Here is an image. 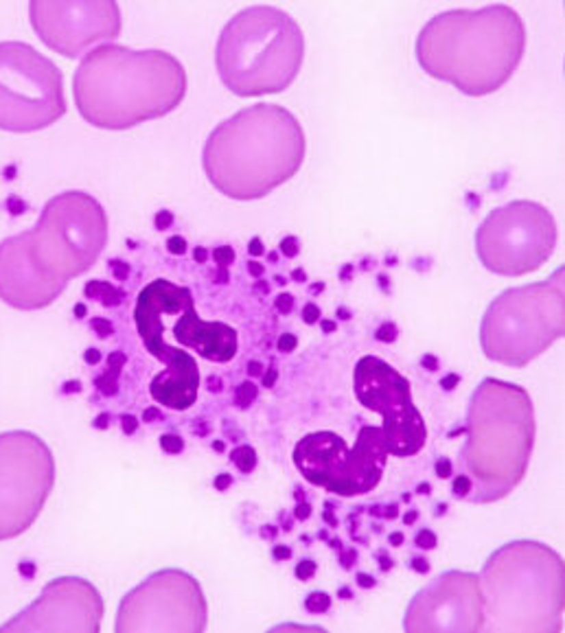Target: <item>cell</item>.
Instances as JSON below:
<instances>
[{"label": "cell", "instance_id": "6da1fadb", "mask_svg": "<svg viewBox=\"0 0 565 633\" xmlns=\"http://www.w3.org/2000/svg\"><path fill=\"white\" fill-rule=\"evenodd\" d=\"M105 241V210L90 193L55 195L31 230L0 241V301L22 312L49 307L92 268Z\"/></svg>", "mask_w": 565, "mask_h": 633}, {"label": "cell", "instance_id": "7a4b0ae2", "mask_svg": "<svg viewBox=\"0 0 565 633\" xmlns=\"http://www.w3.org/2000/svg\"><path fill=\"white\" fill-rule=\"evenodd\" d=\"M526 53V27L508 5L449 9L427 20L416 38L418 66L467 97L493 95Z\"/></svg>", "mask_w": 565, "mask_h": 633}, {"label": "cell", "instance_id": "3957f363", "mask_svg": "<svg viewBox=\"0 0 565 633\" xmlns=\"http://www.w3.org/2000/svg\"><path fill=\"white\" fill-rule=\"evenodd\" d=\"M186 95L184 66L167 51L99 44L73 77L84 121L99 129H129L167 116Z\"/></svg>", "mask_w": 565, "mask_h": 633}, {"label": "cell", "instance_id": "277c9868", "mask_svg": "<svg viewBox=\"0 0 565 633\" xmlns=\"http://www.w3.org/2000/svg\"><path fill=\"white\" fill-rule=\"evenodd\" d=\"M303 160V125L276 103L243 108L221 121L202 151L208 182L239 202L270 195L298 173Z\"/></svg>", "mask_w": 565, "mask_h": 633}, {"label": "cell", "instance_id": "5b68a950", "mask_svg": "<svg viewBox=\"0 0 565 633\" xmlns=\"http://www.w3.org/2000/svg\"><path fill=\"white\" fill-rule=\"evenodd\" d=\"M467 440L460 451L471 480L467 502L504 499L524 480L535 447V408L530 395L513 382L486 377L467 408Z\"/></svg>", "mask_w": 565, "mask_h": 633}, {"label": "cell", "instance_id": "8992f818", "mask_svg": "<svg viewBox=\"0 0 565 633\" xmlns=\"http://www.w3.org/2000/svg\"><path fill=\"white\" fill-rule=\"evenodd\" d=\"M484 625L493 633H559L565 609V565L533 539L497 548L478 574Z\"/></svg>", "mask_w": 565, "mask_h": 633}, {"label": "cell", "instance_id": "52a82bcc", "mask_svg": "<svg viewBox=\"0 0 565 633\" xmlns=\"http://www.w3.org/2000/svg\"><path fill=\"white\" fill-rule=\"evenodd\" d=\"M305 38L287 11L270 5L241 9L221 29L215 64L219 79L237 97L287 90L301 73Z\"/></svg>", "mask_w": 565, "mask_h": 633}, {"label": "cell", "instance_id": "ba28073f", "mask_svg": "<svg viewBox=\"0 0 565 633\" xmlns=\"http://www.w3.org/2000/svg\"><path fill=\"white\" fill-rule=\"evenodd\" d=\"M565 270L546 281L511 287L486 307L480 322V347L491 362L522 369L565 333Z\"/></svg>", "mask_w": 565, "mask_h": 633}, {"label": "cell", "instance_id": "9c48e42d", "mask_svg": "<svg viewBox=\"0 0 565 633\" xmlns=\"http://www.w3.org/2000/svg\"><path fill=\"white\" fill-rule=\"evenodd\" d=\"M66 114L64 77L31 44L0 42V129L27 134Z\"/></svg>", "mask_w": 565, "mask_h": 633}, {"label": "cell", "instance_id": "30bf717a", "mask_svg": "<svg viewBox=\"0 0 565 633\" xmlns=\"http://www.w3.org/2000/svg\"><path fill=\"white\" fill-rule=\"evenodd\" d=\"M294 464L307 482L342 497L373 491L381 482L388 449L379 425H364L353 445L334 432H312L294 447Z\"/></svg>", "mask_w": 565, "mask_h": 633}, {"label": "cell", "instance_id": "8fae6325", "mask_svg": "<svg viewBox=\"0 0 565 633\" xmlns=\"http://www.w3.org/2000/svg\"><path fill=\"white\" fill-rule=\"evenodd\" d=\"M557 237V221L544 204L515 199L484 217L475 230V252L493 274L524 276L552 257Z\"/></svg>", "mask_w": 565, "mask_h": 633}, {"label": "cell", "instance_id": "7c38bea8", "mask_svg": "<svg viewBox=\"0 0 565 633\" xmlns=\"http://www.w3.org/2000/svg\"><path fill=\"white\" fill-rule=\"evenodd\" d=\"M55 484L49 445L27 430L0 434V541L33 526Z\"/></svg>", "mask_w": 565, "mask_h": 633}, {"label": "cell", "instance_id": "4fadbf2b", "mask_svg": "<svg viewBox=\"0 0 565 633\" xmlns=\"http://www.w3.org/2000/svg\"><path fill=\"white\" fill-rule=\"evenodd\" d=\"M208 607L195 576L167 568L147 576L123 596L116 633H202Z\"/></svg>", "mask_w": 565, "mask_h": 633}, {"label": "cell", "instance_id": "5bb4252c", "mask_svg": "<svg viewBox=\"0 0 565 633\" xmlns=\"http://www.w3.org/2000/svg\"><path fill=\"white\" fill-rule=\"evenodd\" d=\"M353 393L371 412L381 417V432L388 454L399 458L414 456L427 440V427L412 401V388L394 366L364 355L353 369Z\"/></svg>", "mask_w": 565, "mask_h": 633}, {"label": "cell", "instance_id": "9a60e30c", "mask_svg": "<svg viewBox=\"0 0 565 633\" xmlns=\"http://www.w3.org/2000/svg\"><path fill=\"white\" fill-rule=\"evenodd\" d=\"M482 625L478 574L462 570L442 572L416 592L403 618L407 633H478Z\"/></svg>", "mask_w": 565, "mask_h": 633}, {"label": "cell", "instance_id": "2e32d148", "mask_svg": "<svg viewBox=\"0 0 565 633\" xmlns=\"http://www.w3.org/2000/svg\"><path fill=\"white\" fill-rule=\"evenodd\" d=\"M31 27L38 38L64 58H79L92 44L121 33V9L105 3H31Z\"/></svg>", "mask_w": 565, "mask_h": 633}, {"label": "cell", "instance_id": "e0dca14e", "mask_svg": "<svg viewBox=\"0 0 565 633\" xmlns=\"http://www.w3.org/2000/svg\"><path fill=\"white\" fill-rule=\"evenodd\" d=\"M101 618L103 598L97 587L79 576H62L51 581L36 603L5 623L0 631L97 633Z\"/></svg>", "mask_w": 565, "mask_h": 633}, {"label": "cell", "instance_id": "ac0fdd59", "mask_svg": "<svg viewBox=\"0 0 565 633\" xmlns=\"http://www.w3.org/2000/svg\"><path fill=\"white\" fill-rule=\"evenodd\" d=\"M171 316V336L180 347L193 349L204 360L217 364H226L237 355V331L224 322H206L199 318L191 290L178 285Z\"/></svg>", "mask_w": 565, "mask_h": 633}, {"label": "cell", "instance_id": "d6986e66", "mask_svg": "<svg viewBox=\"0 0 565 633\" xmlns=\"http://www.w3.org/2000/svg\"><path fill=\"white\" fill-rule=\"evenodd\" d=\"M84 294L88 298H103V303H108V305H118V301H121V294L114 290L112 285H108L103 281H90L84 287Z\"/></svg>", "mask_w": 565, "mask_h": 633}, {"label": "cell", "instance_id": "ffe728a7", "mask_svg": "<svg viewBox=\"0 0 565 633\" xmlns=\"http://www.w3.org/2000/svg\"><path fill=\"white\" fill-rule=\"evenodd\" d=\"M230 458L237 464V469L241 473H250V471H254V467H257V451H254V447H250V445L235 447L230 451Z\"/></svg>", "mask_w": 565, "mask_h": 633}, {"label": "cell", "instance_id": "44dd1931", "mask_svg": "<svg viewBox=\"0 0 565 633\" xmlns=\"http://www.w3.org/2000/svg\"><path fill=\"white\" fill-rule=\"evenodd\" d=\"M305 609L309 614H327L331 609V596L327 592H312L305 598Z\"/></svg>", "mask_w": 565, "mask_h": 633}, {"label": "cell", "instance_id": "7402d4cb", "mask_svg": "<svg viewBox=\"0 0 565 633\" xmlns=\"http://www.w3.org/2000/svg\"><path fill=\"white\" fill-rule=\"evenodd\" d=\"M257 395H259L257 386H254L252 382H243V384H239L237 393H235V404L239 408H250L254 404V399H257Z\"/></svg>", "mask_w": 565, "mask_h": 633}, {"label": "cell", "instance_id": "603a6c76", "mask_svg": "<svg viewBox=\"0 0 565 633\" xmlns=\"http://www.w3.org/2000/svg\"><path fill=\"white\" fill-rule=\"evenodd\" d=\"M414 543H416V548H420V550H434V548L438 546V539H436V535H434V530L423 528V530L416 532Z\"/></svg>", "mask_w": 565, "mask_h": 633}, {"label": "cell", "instance_id": "cb8c5ba5", "mask_svg": "<svg viewBox=\"0 0 565 633\" xmlns=\"http://www.w3.org/2000/svg\"><path fill=\"white\" fill-rule=\"evenodd\" d=\"M160 447L167 454H180L184 449V440L178 434H164L160 436Z\"/></svg>", "mask_w": 565, "mask_h": 633}, {"label": "cell", "instance_id": "d4e9b609", "mask_svg": "<svg viewBox=\"0 0 565 633\" xmlns=\"http://www.w3.org/2000/svg\"><path fill=\"white\" fill-rule=\"evenodd\" d=\"M451 491H453V495H456L458 499H467L469 497V493H471V480H469V475H456V480H453V486H451Z\"/></svg>", "mask_w": 565, "mask_h": 633}, {"label": "cell", "instance_id": "484cf974", "mask_svg": "<svg viewBox=\"0 0 565 633\" xmlns=\"http://www.w3.org/2000/svg\"><path fill=\"white\" fill-rule=\"evenodd\" d=\"M397 336H399V329H397L394 322H384V325L377 329V333H375V338L379 340V342H386V344L394 342Z\"/></svg>", "mask_w": 565, "mask_h": 633}, {"label": "cell", "instance_id": "4316f807", "mask_svg": "<svg viewBox=\"0 0 565 633\" xmlns=\"http://www.w3.org/2000/svg\"><path fill=\"white\" fill-rule=\"evenodd\" d=\"M279 250H281L283 257H287V259H294L296 254L301 252V241H298L294 235H290V237H285V239L281 241Z\"/></svg>", "mask_w": 565, "mask_h": 633}, {"label": "cell", "instance_id": "83f0119b", "mask_svg": "<svg viewBox=\"0 0 565 633\" xmlns=\"http://www.w3.org/2000/svg\"><path fill=\"white\" fill-rule=\"evenodd\" d=\"M316 570H318V563L312 561V559H305V561H301V563L296 565L294 572H296V576H298L301 581H309V579H312V576L316 574Z\"/></svg>", "mask_w": 565, "mask_h": 633}, {"label": "cell", "instance_id": "f1b7e54d", "mask_svg": "<svg viewBox=\"0 0 565 633\" xmlns=\"http://www.w3.org/2000/svg\"><path fill=\"white\" fill-rule=\"evenodd\" d=\"M213 259H215L217 265L226 268V265H230L232 261H235V250L228 248V246H219V248L213 250Z\"/></svg>", "mask_w": 565, "mask_h": 633}, {"label": "cell", "instance_id": "f546056e", "mask_svg": "<svg viewBox=\"0 0 565 633\" xmlns=\"http://www.w3.org/2000/svg\"><path fill=\"white\" fill-rule=\"evenodd\" d=\"M303 320H305V325H316V322L323 320V312H320V307L316 303H307L303 307Z\"/></svg>", "mask_w": 565, "mask_h": 633}, {"label": "cell", "instance_id": "4dcf8cb0", "mask_svg": "<svg viewBox=\"0 0 565 633\" xmlns=\"http://www.w3.org/2000/svg\"><path fill=\"white\" fill-rule=\"evenodd\" d=\"M276 347H279L281 353H292L298 347V338L294 336V333H283V336L279 338V342H276Z\"/></svg>", "mask_w": 565, "mask_h": 633}, {"label": "cell", "instance_id": "1f68e13d", "mask_svg": "<svg viewBox=\"0 0 565 633\" xmlns=\"http://www.w3.org/2000/svg\"><path fill=\"white\" fill-rule=\"evenodd\" d=\"M274 307L279 309L281 314H290L294 309V296L292 294H279L274 301Z\"/></svg>", "mask_w": 565, "mask_h": 633}, {"label": "cell", "instance_id": "d6a6232c", "mask_svg": "<svg viewBox=\"0 0 565 633\" xmlns=\"http://www.w3.org/2000/svg\"><path fill=\"white\" fill-rule=\"evenodd\" d=\"M434 469H436V475L442 477V480H445V477H451V475H453V464H451L449 458H438V462H436Z\"/></svg>", "mask_w": 565, "mask_h": 633}, {"label": "cell", "instance_id": "836d02e7", "mask_svg": "<svg viewBox=\"0 0 565 633\" xmlns=\"http://www.w3.org/2000/svg\"><path fill=\"white\" fill-rule=\"evenodd\" d=\"M167 248H169L171 254H184V252H186V241H184V237H180V235L169 237Z\"/></svg>", "mask_w": 565, "mask_h": 633}, {"label": "cell", "instance_id": "e575fe53", "mask_svg": "<svg viewBox=\"0 0 565 633\" xmlns=\"http://www.w3.org/2000/svg\"><path fill=\"white\" fill-rule=\"evenodd\" d=\"M90 325H92V329L99 333V336H103V338H105V336H112V331H114L112 325H110V322L103 320V318H95V320L90 322Z\"/></svg>", "mask_w": 565, "mask_h": 633}, {"label": "cell", "instance_id": "d590c367", "mask_svg": "<svg viewBox=\"0 0 565 633\" xmlns=\"http://www.w3.org/2000/svg\"><path fill=\"white\" fill-rule=\"evenodd\" d=\"M121 430H123L125 434H134V432L138 430V419L131 417V414H125L123 419H121Z\"/></svg>", "mask_w": 565, "mask_h": 633}, {"label": "cell", "instance_id": "8d00e7d4", "mask_svg": "<svg viewBox=\"0 0 565 633\" xmlns=\"http://www.w3.org/2000/svg\"><path fill=\"white\" fill-rule=\"evenodd\" d=\"M171 224H173V215L169 213V210H160V213L156 215V228L158 230H167Z\"/></svg>", "mask_w": 565, "mask_h": 633}, {"label": "cell", "instance_id": "74e56055", "mask_svg": "<svg viewBox=\"0 0 565 633\" xmlns=\"http://www.w3.org/2000/svg\"><path fill=\"white\" fill-rule=\"evenodd\" d=\"M460 384V375H456V373H449V375H445L440 380V388L442 390H453Z\"/></svg>", "mask_w": 565, "mask_h": 633}, {"label": "cell", "instance_id": "f35d334b", "mask_svg": "<svg viewBox=\"0 0 565 633\" xmlns=\"http://www.w3.org/2000/svg\"><path fill=\"white\" fill-rule=\"evenodd\" d=\"M261 377H263V388H272V386L276 384V377H279V371H276V364L272 362L270 369L265 371V375H261Z\"/></svg>", "mask_w": 565, "mask_h": 633}, {"label": "cell", "instance_id": "ab89813d", "mask_svg": "<svg viewBox=\"0 0 565 633\" xmlns=\"http://www.w3.org/2000/svg\"><path fill=\"white\" fill-rule=\"evenodd\" d=\"M294 517L301 519V521L309 519V517H312V504H309V502H301V504H298V506L294 508Z\"/></svg>", "mask_w": 565, "mask_h": 633}, {"label": "cell", "instance_id": "60d3db41", "mask_svg": "<svg viewBox=\"0 0 565 633\" xmlns=\"http://www.w3.org/2000/svg\"><path fill=\"white\" fill-rule=\"evenodd\" d=\"M420 366H423L425 371H438V358H436V355L427 353V355L420 358Z\"/></svg>", "mask_w": 565, "mask_h": 633}, {"label": "cell", "instance_id": "b9f144b4", "mask_svg": "<svg viewBox=\"0 0 565 633\" xmlns=\"http://www.w3.org/2000/svg\"><path fill=\"white\" fill-rule=\"evenodd\" d=\"M272 557L276 561H287V559H292V550L287 548V546H274L272 548Z\"/></svg>", "mask_w": 565, "mask_h": 633}, {"label": "cell", "instance_id": "7bdbcfd3", "mask_svg": "<svg viewBox=\"0 0 565 633\" xmlns=\"http://www.w3.org/2000/svg\"><path fill=\"white\" fill-rule=\"evenodd\" d=\"M412 570L418 574H427L429 572V561L425 557H414L412 559Z\"/></svg>", "mask_w": 565, "mask_h": 633}, {"label": "cell", "instance_id": "ee69618b", "mask_svg": "<svg viewBox=\"0 0 565 633\" xmlns=\"http://www.w3.org/2000/svg\"><path fill=\"white\" fill-rule=\"evenodd\" d=\"M357 585L364 587V590H371V587H375V576H371L366 572H360L357 574Z\"/></svg>", "mask_w": 565, "mask_h": 633}, {"label": "cell", "instance_id": "f6af8a7d", "mask_svg": "<svg viewBox=\"0 0 565 633\" xmlns=\"http://www.w3.org/2000/svg\"><path fill=\"white\" fill-rule=\"evenodd\" d=\"M248 252L252 254V257H261V254H263V241L259 237H252L250 246H248Z\"/></svg>", "mask_w": 565, "mask_h": 633}, {"label": "cell", "instance_id": "bcb514c9", "mask_svg": "<svg viewBox=\"0 0 565 633\" xmlns=\"http://www.w3.org/2000/svg\"><path fill=\"white\" fill-rule=\"evenodd\" d=\"M403 541H405L403 532H399V530H397V532H390V535H388V543H390V546H394V548H397V546H403Z\"/></svg>", "mask_w": 565, "mask_h": 633}, {"label": "cell", "instance_id": "7dc6e473", "mask_svg": "<svg viewBox=\"0 0 565 633\" xmlns=\"http://www.w3.org/2000/svg\"><path fill=\"white\" fill-rule=\"evenodd\" d=\"M232 484V477L228 475V473H221L217 480H215V486L219 488V491H224V488H228Z\"/></svg>", "mask_w": 565, "mask_h": 633}, {"label": "cell", "instance_id": "c3c4849f", "mask_svg": "<svg viewBox=\"0 0 565 633\" xmlns=\"http://www.w3.org/2000/svg\"><path fill=\"white\" fill-rule=\"evenodd\" d=\"M248 272L254 276V279H259V276H263V272H265V270H263V265H261V263H257V261H250V263H248Z\"/></svg>", "mask_w": 565, "mask_h": 633}, {"label": "cell", "instance_id": "681fc988", "mask_svg": "<svg viewBox=\"0 0 565 633\" xmlns=\"http://www.w3.org/2000/svg\"><path fill=\"white\" fill-rule=\"evenodd\" d=\"M84 360H86L88 364H97V362H101V353L95 351V349H90V351H86Z\"/></svg>", "mask_w": 565, "mask_h": 633}, {"label": "cell", "instance_id": "f907efd6", "mask_svg": "<svg viewBox=\"0 0 565 633\" xmlns=\"http://www.w3.org/2000/svg\"><path fill=\"white\" fill-rule=\"evenodd\" d=\"M248 373H250L252 377H261V375H263V364L250 362V364H248Z\"/></svg>", "mask_w": 565, "mask_h": 633}, {"label": "cell", "instance_id": "816d5d0a", "mask_svg": "<svg viewBox=\"0 0 565 633\" xmlns=\"http://www.w3.org/2000/svg\"><path fill=\"white\" fill-rule=\"evenodd\" d=\"M320 327H323V331H325V333H334V331H336V322H334V320H325V318H323V320H320Z\"/></svg>", "mask_w": 565, "mask_h": 633}, {"label": "cell", "instance_id": "f5cc1de1", "mask_svg": "<svg viewBox=\"0 0 565 633\" xmlns=\"http://www.w3.org/2000/svg\"><path fill=\"white\" fill-rule=\"evenodd\" d=\"M384 515H386L388 519H394V517L399 515V506H397V504H390V506L386 508V513H384Z\"/></svg>", "mask_w": 565, "mask_h": 633}, {"label": "cell", "instance_id": "db71d44e", "mask_svg": "<svg viewBox=\"0 0 565 633\" xmlns=\"http://www.w3.org/2000/svg\"><path fill=\"white\" fill-rule=\"evenodd\" d=\"M206 257H208V252H206L204 248H197V250H195V261H197V263H204Z\"/></svg>", "mask_w": 565, "mask_h": 633}, {"label": "cell", "instance_id": "11a10c76", "mask_svg": "<svg viewBox=\"0 0 565 633\" xmlns=\"http://www.w3.org/2000/svg\"><path fill=\"white\" fill-rule=\"evenodd\" d=\"M416 517H418L416 510H410V513L403 517V524H414V519H416Z\"/></svg>", "mask_w": 565, "mask_h": 633}, {"label": "cell", "instance_id": "9f6ffc18", "mask_svg": "<svg viewBox=\"0 0 565 633\" xmlns=\"http://www.w3.org/2000/svg\"><path fill=\"white\" fill-rule=\"evenodd\" d=\"M292 279H294V281H307V274H305L303 270H294V272H292Z\"/></svg>", "mask_w": 565, "mask_h": 633}, {"label": "cell", "instance_id": "6f0895ef", "mask_svg": "<svg viewBox=\"0 0 565 633\" xmlns=\"http://www.w3.org/2000/svg\"><path fill=\"white\" fill-rule=\"evenodd\" d=\"M156 417H160V414H158V410H153V408H151V410H147V412H145V417H142V421H151V419H156Z\"/></svg>", "mask_w": 565, "mask_h": 633}, {"label": "cell", "instance_id": "680465c9", "mask_svg": "<svg viewBox=\"0 0 565 633\" xmlns=\"http://www.w3.org/2000/svg\"><path fill=\"white\" fill-rule=\"evenodd\" d=\"M325 521H327V524H331V526H338V519L331 513H325Z\"/></svg>", "mask_w": 565, "mask_h": 633}, {"label": "cell", "instance_id": "91938a15", "mask_svg": "<svg viewBox=\"0 0 565 633\" xmlns=\"http://www.w3.org/2000/svg\"><path fill=\"white\" fill-rule=\"evenodd\" d=\"M418 493H423V495H427L429 493V484L427 482H423V484H418V488H416Z\"/></svg>", "mask_w": 565, "mask_h": 633}, {"label": "cell", "instance_id": "94428289", "mask_svg": "<svg viewBox=\"0 0 565 633\" xmlns=\"http://www.w3.org/2000/svg\"><path fill=\"white\" fill-rule=\"evenodd\" d=\"M390 568H392V561L388 559V557H386V559H381V570H390Z\"/></svg>", "mask_w": 565, "mask_h": 633}, {"label": "cell", "instance_id": "6125c7cd", "mask_svg": "<svg viewBox=\"0 0 565 633\" xmlns=\"http://www.w3.org/2000/svg\"><path fill=\"white\" fill-rule=\"evenodd\" d=\"M75 314H77V316H84V314H86V307H84V305H77V307H75Z\"/></svg>", "mask_w": 565, "mask_h": 633}, {"label": "cell", "instance_id": "be15d7a7", "mask_svg": "<svg viewBox=\"0 0 565 633\" xmlns=\"http://www.w3.org/2000/svg\"><path fill=\"white\" fill-rule=\"evenodd\" d=\"M340 596H347V598H353V594H351V592H347V590H340Z\"/></svg>", "mask_w": 565, "mask_h": 633}]
</instances>
